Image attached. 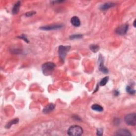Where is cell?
I'll return each mask as SVG.
<instances>
[{"instance_id": "cell-16", "label": "cell", "mask_w": 136, "mask_h": 136, "mask_svg": "<svg viewBox=\"0 0 136 136\" xmlns=\"http://www.w3.org/2000/svg\"><path fill=\"white\" fill-rule=\"evenodd\" d=\"M90 48L91 50L94 52H96L97 51L99 50L98 46H97L96 45H91L90 46Z\"/></svg>"}, {"instance_id": "cell-12", "label": "cell", "mask_w": 136, "mask_h": 136, "mask_svg": "<svg viewBox=\"0 0 136 136\" xmlns=\"http://www.w3.org/2000/svg\"><path fill=\"white\" fill-rule=\"evenodd\" d=\"M20 6V2L19 1V2H17L16 3V4H14V5L13 7L12 13L14 14H16L18 12H19Z\"/></svg>"}, {"instance_id": "cell-1", "label": "cell", "mask_w": 136, "mask_h": 136, "mask_svg": "<svg viewBox=\"0 0 136 136\" xmlns=\"http://www.w3.org/2000/svg\"><path fill=\"white\" fill-rule=\"evenodd\" d=\"M55 67V65L52 62H47L42 65V72L44 75L49 76L54 71Z\"/></svg>"}, {"instance_id": "cell-17", "label": "cell", "mask_w": 136, "mask_h": 136, "mask_svg": "<svg viewBox=\"0 0 136 136\" xmlns=\"http://www.w3.org/2000/svg\"><path fill=\"white\" fill-rule=\"evenodd\" d=\"M82 37V35L77 34V35H73L70 36V39H79Z\"/></svg>"}, {"instance_id": "cell-19", "label": "cell", "mask_w": 136, "mask_h": 136, "mask_svg": "<svg viewBox=\"0 0 136 136\" xmlns=\"http://www.w3.org/2000/svg\"><path fill=\"white\" fill-rule=\"evenodd\" d=\"M36 13L35 12H27L26 14V16H27V17H31L32 16L34 15V14H35Z\"/></svg>"}, {"instance_id": "cell-8", "label": "cell", "mask_w": 136, "mask_h": 136, "mask_svg": "<svg viewBox=\"0 0 136 136\" xmlns=\"http://www.w3.org/2000/svg\"><path fill=\"white\" fill-rule=\"evenodd\" d=\"M115 135L117 136H131V134L127 129H120L116 132Z\"/></svg>"}, {"instance_id": "cell-13", "label": "cell", "mask_w": 136, "mask_h": 136, "mask_svg": "<svg viewBox=\"0 0 136 136\" xmlns=\"http://www.w3.org/2000/svg\"><path fill=\"white\" fill-rule=\"evenodd\" d=\"M91 109L94 110V111H97V112H100L103 111V108H102V106L97 104H93L92 106H91Z\"/></svg>"}, {"instance_id": "cell-10", "label": "cell", "mask_w": 136, "mask_h": 136, "mask_svg": "<svg viewBox=\"0 0 136 136\" xmlns=\"http://www.w3.org/2000/svg\"><path fill=\"white\" fill-rule=\"evenodd\" d=\"M55 109V105L53 104H50L43 109V112L44 113H49L52 112Z\"/></svg>"}, {"instance_id": "cell-5", "label": "cell", "mask_w": 136, "mask_h": 136, "mask_svg": "<svg viewBox=\"0 0 136 136\" xmlns=\"http://www.w3.org/2000/svg\"><path fill=\"white\" fill-rule=\"evenodd\" d=\"M128 25L127 24L122 25L116 28L115 32L117 34L120 35H125L128 30Z\"/></svg>"}, {"instance_id": "cell-14", "label": "cell", "mask_w": 136, "mask_h": 136, "mask_svg": "<svg viewBox=\"0 0 136 136\" xmlns=\"http://www.w3.org/2000/svg\"><path fill=\"white\" fill-rule=\"evenodd\" d=\"M18 121H19V119H14L13 120L11 121L10 122H9V123H8V124H6V128H10L12 126V124H17L18 122Z\"/></svg>"}, {"instance_id": "cell-3", "label": "cell", "mask_w": 136, "mask_h": 136, "mask_svg": "<svg viewBox=\"0 0 136 136\" xmlns=\"http://www.w3.org/2000/svg\"><path fill=\"white\" fill-rule=\"evenodd\" d=\"M126 123L131 126H135L136 124V115L135 113H131L127 115L124 117Z\"/></svg>"}, {"instance_id": "cell-21", "label": "cell", "mask_w": 136, "mask_h": 136, "mask_svg": "<svg viewBox=\"0 0 136 136\" xmlns=\"http://www.w3.org/2000/svg\"><path fill=\"white\" fill-rule=\"evenodd\" d=\"M134 27H136V20L134 21Z\"/></svg>"}, {"instance_id": "cell-18", "label": "cell", "mask_w": 136, "mask_h": 136, "mask_svg": "<svg viewBox=\"0 0 136 136\" xmlns=\"http://www.w3.org/2000/svg\"><path fill=\"white\" fill-rule=\"evenodd\" d=\"M127 91L128 93H129L130 94H134L135 93V91L132 89V88L130 86H128L127 87Z\"/></svg>"}, {"instance_id": "cell-2", "label": "cell", "mask_w": 136, "mask_h": 136, "mask_svg": "<svg viewBox=\"0 0 136 136\" xmlns=\"http://www.w3.org/2000/svg\"><path fill=\"white\" fill-rule=\"evenodd\" d=\"M82 128L79 126H72L70 127L68 130V134L69 136H81L83 134Z\"/></svg>"}, {"instance_id": "cell-15", "label": "cell", "mask_w": 136, "mask_h": 136, "mask_svg": "<svg viewBox=\"0 0 136 136\" xmlns=\"http://www.w3.org/2000/svg\"><path fill=\"white\" fill-rule=\"evenodd\" d=\"M109 80V77H105L104 78H103L101 81L100 82V85L102 86H104L106 84V83L108 82Z\"/></svg>"}, {"instance_id": "cell-7", "label": "cell", "mask_w": 136, "mask_h": 136, "mask_svg": "<svg viewBox=\"0 0 136 136\" xmlns=\"http://www.w3.org/2000/svg\"><path fill=\"white\" fill-rule=\"evenodd\" d=\"M103 62L104 61L102 59V57L100 56V58H99V63H100V64H99V69H100V70L101 72L106 73L108 72V70L105 67H104Z\"/></svg>"}, {"instance_id": "cell-4", "label": "cell", "mask_w": 136, "mask_h": 136, "mask_svg": "<svg viewBox=\"0 0 136 136\" xmlns=\"http://www.w3.org/2000/svg\"><path fill=\"white\" fill-rule=\"evenodd\" d=\"M70 49V46H60L58 48V54L61 60L64 61L66 55Z\"/></svg>"}, {"instance_id": "cell-9", "label": "cell", "mask_w": 136, "mask_h": 136, "mask_svg": "<svg viewBox=\"0 0 136 136\" xmlns=\"http://www.w3.org/2000/svg\"><path fill=\"white\" fill-rule=\"evenodd\" d=\"M71 23L75 27H79L80 25V21L78 17L74 16L71 19Z\"/></svg>"}, {"instance_id": "cell-6", "label": "cell", "mask_w": 136, "mask_h": 136, "mask_svg": "<svg viewBox=\"0 0 136 136\" xmlns=\"http://www.w3.org/2000/svg\"><path fill=\"white\" fill-rule=\"evenodd\" d=\"M62 27H63V26L62 25L53 24V25H51L45 26L42 27L40 28L44 30H55V29H60L62 28Z\"/></svg>"}, {"instance_id": "cell-20", "label": "cell", "mask_w": 136, "mask_h": 136, "mask_svg": "<svg viewBox=\"0 0 136 136\" xmlns=\"http://www.w3.org/2000/svg\"><path fill=\"white\" fill-rule=\"evenodd\" d=\"M97 135L98 136H102L103 135V131L101 129H97Z\"/></svg>"}, {"instance_id": "cell-11", "label": "cell", "mask_w": 136, "mask_h": 136, "mask_svg": "<svg viewBox=\"0 0 136 136\" xmlns=\"http://www.w3.org/2000/svg\"><path fill=\"white\" fill-rule=\"evenodd\" d=\"M114 5H115L114 3H112V2H108V3H104L103 5H102L101 6L100 9L102 10H108L110 8H112V7L114 6Z\"/></svg>"}]
</instances>
